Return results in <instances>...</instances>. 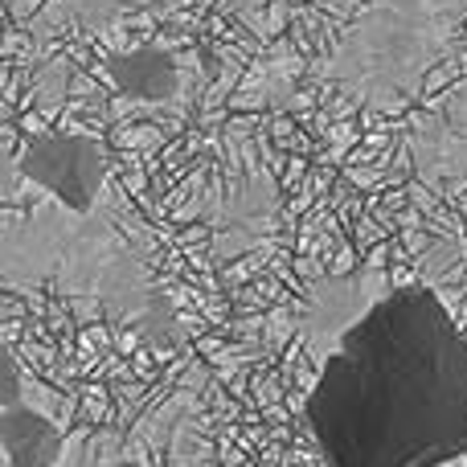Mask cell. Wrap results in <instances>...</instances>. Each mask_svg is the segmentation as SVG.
Returning a JSON list of instances; mask_svg holds the SVG:
<instances>
[{
	"label": "cell",
	"instance_id": "cell-1",
	"mask_svg": "<svg viewBox=\"0 0 467 467\" xmlns=\"http://www.w3.org/2000/svg\"><path fill=\"white\" fill-rule=\"evenodd\" d=\"M307 431L328 467H439L467 451V337L422 287L316 365Z\"/></svg>",
	"mask_w": 467,
	"mask_h": 467
},
{
	"label": "cell",
	"instance_id": "cell-2",
	"mask_svg": "<svg viewBox=\"0 0 467 467\" xmlns=\"http://www.w3.org/2000/svg\"><path fill=\"white\" fill-rule=\"evenodd\" d=\"M0 275L8 287L54 283L62 296L95 299L111 320L131 324L156 345L177 340L169 291L131 246V226L115 202L82 218L41 197L29 213L5 218Z\"/></svg>",
	"mask_w": 467,
	"mask_h": 467
},
{
	"label": "cell",
	"instance_id": "cell-3",
	"mask_svg": "<svg viewBox=\"0 0 467 467\" xmlns=\"http://www.w3.org/2000/svg\"><path fill=\"white\" fill-rule=\"evenodd\" d=\"M463 21L467 0H365L320 62V78L369 111H402L451 54Z\"/></svg>",
	"mask_w": 467,
	"mask_h": 467
},
{
	"label": "cell",
	"instance_id": "cell-4",
	"mask_svg": "<svg viewBox=\"0 0 467 467\" xmlns=\"http://www.w3.org/2000/svg\"><path fill=\"white\" fill-rule=\"evenodd\" d=\"M205 222H210V250L218 266L266 250L279 230V189L254 140L242 131L226 140L222 169L205 197Z\"/></svg>",
	"mask_w": 467,
	"mask_h": 467
},
{
	"label": "cell",
	"instance_id": "cell-5",
	"mask_svg": "<svg viewBox=\"0 0 467 467\" xmlns=\"http://www.w3.org/2000/svg\"><path fill=\"white\" fill-rule=\"evenodd\" d=\"M33 185L46 202L66 213H99L111 197V161L107 148L78 131H37L25 140L21 152H8L5 185Z\"/></svg>",
	"mask_w": 467,
	"mask_h": 467
},
{
	"label": "cell",
	"instance_id": "cell-6",
	"mask_svg": "<svg viewBox=\"0 0 467 467\" xmlns=\"http://www.w3.org/2000/svg\"><path fill=\"white\" fill-rule=\"evenodd\" d=\"M394 296V283L386 275L381 258H369L365 266L348 275H324L307 287L304 304L296 312V328L304 340L312 365H324L386 299Z\"/></svg>",
	"mask_w": 467,
	"mask_h": 467
},
{
	"label": "cell",
	"instance_id": "cell-7",
	"mask_svg": "<svg viewBox=\"0 0 467 467\" xmlns=\"http://www.w3.org/2000/svg\"><path fill=\"white\" fill-rule=\"evenodd\" d=\"M406 152L427 185L467 189V82L435 95L406 128Z\"/></svg>",
	"mask_w": 467,
	"mask_h": 467
},
{
	"label": "cell",
	"instance_id": "cell-8",
	"mask_svg": "<svg viewBox=\"0 0 467 467\" xmlns=\"http://www.w3.org/2000/svg\"><path fill=\"white\" fill-rule=\"evenodd\" d=\"M0 439H5L8 467H57L66 451V422L25 402L21 361L5 353V414H0Z\"/></svg>",
	"mask_w": 467,
	"mask_h": 467
},
{
	"label": "cell",
	"instance_id": "cell-9",
	"mask_svg": "<svg viewBox=\"0 0 467 467\" xmlns=\"http://www.w3.org/2000/svg\"><path fill=\"white\" fill-rule=\"evenodd\" d=\"M111 87L131 103H172L185 90L181 66L164 49H131V54L107 57Z\"/></svg>",
	"mask_w": 467,
	"mask_h": 467
},
{
	"label": "cell",
	"instance_id": "cell-10",
	"mask_svg": "<svg viewBox=\"0 0 467 467\" xmlns=\"http://www.w3.org/2000/svg\"><path fill=\"white\" fill-rule=\"evenodd\" d=\"M57 467H131L123 460V447H115V435H70Z\"/></svg>",
	"mask_w": 467,
	"mask_h": 467
}]
</instances>
